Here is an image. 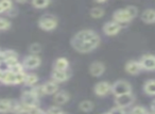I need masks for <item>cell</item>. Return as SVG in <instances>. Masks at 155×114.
<instances>
[{
  "label": "cell",
  "instance_id": "obj_30",
  "mask_svg": "<svg viewBox=\"0 0 155 114\" xmlns=\"http://www.w3.org/2000/svg\"><path fill=\"white\" fill-rule=\"evenodd\" d=\"M0 5L3 9V11H9L12 9V2L9 0H3V1H0Z\"/></svg>",
  "mask_w": 155,
  "mask_h": 114
},
{
  "label": "cell",
  "instance_id": "obj_22",
  "mask_svg": "<svg viewBox=\"0 0 155 114\" xmlns=\"http://www.w3.org/2000/svg\"><path fill=\"white\" fill-rule=\"evenodd\" d=\"M79 108H80L82 111L84 112H89L93 110L94 108V103L91 102V100H83L82 102L80 103V105H79Z\"/></svg>",
  "mask_w": 155,
  "mask_h": 114
},
{
  "label": "cell",
  "instance_id": "obj_9",
  "mask_svg": "<svg viewBox=\"0 0 155 114\" xmlns=\"http://www.w3.org/2000/svg\"><path fill=\"white\" fill-rule=\"evenodd\" d=\"M121 30V25L115 22H108L104 25L103 31L106 35H116Z\"/></svg>",
  "mask_w": 155,
  "mask_h": 114
},
{
  "label": "cell",
  "instance_id": "obj_5",
  "mask_svg": "<svg viewBox=\"0 0 155 114\" xmlns=\"http://www.w3.org/2000/svg\"><path fill=\"white\" fill-rule=\"evenodd\" d=\"M99 35L93 30H82L80 32H78L77 34L73 36V41L78 42H89L95 40L96 37H98Z\"/></svg>",
  "mask_w": 155,
  "mask_h": 114
},
{
  "label": "cell",
  "instance_id": "obj_34",
  "mask_svg": "<svg viewBox=\"0 0 155 114\" xmlns=\"http://www.w3.org/2000/svg\"><path fill=\"white\" fill-rule=\"evenodd\" d=\"M110 114H125V111L123 108H120V107H116V108H113L110 112Z\"/></svg>",
  "mask_w": 155,
  "mask_h": 114
},
{
  "label": "cell",
  "instance_id": "obj_35",
  "mask_svg": "<svg viewBox=\"0 0 155 114\" xmlns=\"http://www.w3.org/2000/svg\"><path fill=\"white\" fill-rule=\"evenodd\" d=\"M63 111L61 108L58 107H51L48 110V114H62Z\"/></svg>",
  "mask_w": 155,
  "mask_h": 114
},
{
  "label": "cell",
  "instance_id": "obj_16",
  "mask_svg": "<svg viewBox=\"0 0 155 114\" xmlns=\"http://www.w3.org/2000/svg\"><path fill=\"white\" fill-rule=\"evenodd\" d=\"M141 19L147 24H153L155 22V11L153 9H148L141 14Z\"/></svg>",
  "mask_w": 155,
  "mask_h": 114
},
{
  "label": "cell",
  "instance_id": "obj_2",
  "mask_svg": "<svg viewBox=\"0 0 155 114\" xmlns=\"http://www.w3.org/2000/svg\"><path fill=\"white\" fill-rule=\"evenodd\" d=\"M100 44V37H96L95 40L93 41H89V42H78V41H73L71 40V45L73 46L77 51L79 52H89L91 50H94L95 48L98 47V45Z\"/></svg>",
  "mask_w": 155,
  "mask_h": 114
},
{
  "label": "cell",
  "instance_id": "obj_17",
  "mask_svg": "<svg viewBox=\"0 0 155 114\" xmlns=\"http://www.w3.org/2000/svg\"><path fill=\"white\" fill-rule=\"evenodd\" d=\"M14 101H11L9 99H0V113H7L9 111H12Z\"/></svg>",
  "mask_w": 155,
  "mask_h": 114
},
{
  "label": "cell",
  "instance_id": "obj_15",
  "mask_svg": "<svg viewBox=\"0 0 155 114\" xmlns=\"http://www.w3.org/2000/svg\"><path fill=\"white\" fill-rule=\"evenodd\" d=\"M125 71L130 75H137L141 71V67H140L139 63L136 62V61H130L125 65Z\"/></svg>",
  "mask_w": 155,
  "mask_h": 114
},
{
  "label": "cell",
  "instance_id": "obj_33",
  "mask_svg": "<svg viewBox=\"0 0 155 114\" xmlns=\"http://www.w3.org/2000/svg\"><path fill=\"white\" fill-rule=\"evenodd\" d=\"M10 71V66L5 61H0V74L7 73Z\"/></svg>",
  "mask_w": 155,
  "mask_h": 114
},
{
  "label": "cell",
  "instance_id": "obj_20",
  "mask_svg": "<svg viewBox=\"0 0 155 114\" xmlns=\"http://www.w3.org/2000/svg\"><path fill=\"white\" fill-rule=\"evenodd\" d=\"M144 92L147 93L148 95H151V96H153V95L155 94V81L154 80H148V81L144 83V88H143Z\"/></svg>",
  "mask_w": 155,
  "mask_h": 114
},
{
  "label": "cell",
  "instance_id": "obj_28",
  "mask_svg": "<svg viewBox=\"0 0 155 114\" xmlns=\"http://www.w3.org/2000/svg\"><path fill=\"white\" fill-rule=\"evenodd\" d=\"M11 27V24L5 18H0V30H7Z\"/></svg>",
  "mask_w": 155,
  "mask_h": 114
},
{
  "label": "cell",
  "instance_id": "obj_18",
  "mask_svg": "<svg viewBox=\"0 0 155 114\" xmlns=\"http://www.w3.org/2000/svg\"><path fill=\"white\" fill-rule=\"evenodd\" d=\"M69 66V62L66 58H58L54 63V69L58 71H67Z\"/></svg>",
  "mask_w": 155,
  "mask_h": 114
},
{
  "label": "cell",
  "instance_id": "obj_11",
  "mask_svg": "<svg viewBox=\"0 0 155 114\" xmlns=\"http://www.w3.org/2000/svg\"><path fill=\"white\" fill-rule=\"evenodd\" d=\"M41 65V58H38L37 56H30L25 58L24 60V65L26 68H36Z\"/></svg>",
  "mask_w": 155,
  "mask_h": 114
},
{
  "label": "cell",
  "instance_id": "obj_36",
  "mask_svg": "<svg viewBox=\"0 0 155 114\" xmlns=\"http://www.w3.org/2000/svg\"><path fill=\"white\" fill-rule=\"evenodd\" d=\"M2 12H5V11H3V9L1 8V5H0V13H2Z\"/></svg>",
  "mask_w": 155,
  "mask_h": 114
},
{
  "label": "cell",
  "instance_id": "obj_8",
  "mask_svg": "<svg viewBox=\"0 0 155 114\" xmlns=\"http://www.w3.org/2000/svg\"><path fill=\"white\" fill-rule=\"evenodd\" d=\"M22 103L26 105L27 107L31 108V107H36L37 105V101H38V97L34 94V93L31 91V92H25L22 94Z\"/></svg>",
  "mask_w": 155,
  "mask_h": 114
},
{
  "label": "cell",
  "instance_id": "obj_24",
  "mask_svg": "<svg viewBox=\"0 0 155 114\" xmlns=\"http://www.w3.org/2000/svg\"><path fill=\"white\" fill-rule=\"evenodd\" d=\"M32 5L37 9H44L50 5V1H48V0H35L32 2Z\"/></svg>",
  "mask_w": 155,
  "mask_h": 114
},
{
  "label": "cell",
  "instance_id": "obj_32",
  "mask_svg": "<svg viewBox=\"0 0 155 114\" xmlns=\"http://www.w3.org/2000/svg\"><path fill=\"white\" fill-rule=\"evenodd\" d=\"M25 78H26V75H25L24 73L15 74V84L24 83V82H25Z\"/></svg>",
  "mask_w": 155,
  "mask_h": 114
},
{
  "label": "cell",
  "instance_id": "obj_14",
  "mask_svg": "<svg viewBox=\"0 0 155 114\" xmlns=\"http://www.w3.org/2000/svg\"><path fill=\"white\" fill-rule=\"evenodd\" d=\"M41 88H43V93L47 95H51V94H55L58 90V85L56 84V82L53 81H49L46 82L45 84L41 85Z\"/></svg>",
  "mask_w": 155,
  "mask_h": 114
},
{
  "label": "cell",
  "instance_id": "obj_6",
  "mask_svg": "<svg viewBox=\"0 0 155 114\" xmlns=\"http://www.w3.org/2000/svg\"><path fill=\"white\" fill-rule=\"evenodd\" d=\"M134 95L132 93H129V94H123L120 95V96H115V101H116L117 105L120 108H123L124 109L125 107L132 105L134 102Z\"/></svg>",
  "mask_w": 155,
  "mask_h": 114
},
{
  "label": "cell",
  "instance_id": "obj_29",
  "mask_svg": "<svg viewBox=\"0 0 155 114\" xmlns=\"http://www.w3.org/2000/svg\"><path fill=\"white\" fill-rule=\"evenodd\" d=\"M29 50H30V52H32V54H39V52L41 51V46L37 43H34L30 46Z\"/></svg>",
  "mask_w": 155,
  "mask_h": 114
},
{
  "label": "cell",
  "instance_id": "obj_4",
  "mask_svg": "<svg viewBox=\"0 0 155 114\" xmlns=\"http://www.w3.org/2000/svg\"><path fill=\"white\" fill-rule=\"evenodd\" d=\"M38 26H39V28L45 31H51L56 28V26H58V20H56V18H54L53 16L46 15V16H43V17L38 20Z\"/></svg>",
  "mask_w": 155,
  "mask_h": 114
},
{
  "label": "cell",
  "instance_id": "obj_39",
  "mask_svg": "<svg viewBox=\"0 0 155 114\" xmlns=\"http://www.w3.org/2000/svg\"><path fill=\"white\" fill-rule=\"evenodd\" d=\"M151 114H153V113H151Z\"/></svg>",
  "mask_w": 155,
  "mask_h": 114
},
{
  "label": "cell",
  "instance_id": "obj_25",
  "mask_svg": "<svg viewBox=\"0 0 155 114\" xmlns=\"http://www.w3.org/2000/svg\"><path fill=\"white\" fill-rule=\"evenodd\" d=\"M2 58L3 60H8V59H17V54L13 50H7V51L2 52Z\"/></svg>",
  "mask_w": 155,
  "mask_h": 114
},
{
  "label": "cell",
  "instance_id": "obj_3",
  "mask_svg": "<svg viewBox=\"0 0 155 114\" xmlns=\"http://www.w3.org/2000/svg\"><path fill=\"white\" fill-rule=\"evenodd\" d=\"M131 91H132L131 84L127 81H124V80H119V81L115 82L112 85V88H110V92H112L115 96L129 94V93H131Z\"/></svg>",
  "mask_w": 155,
  "mask_h": 114
},
{
  "label": "cell",
  "instance_id": "obj_21",
  "mask_svg": "<svg viewBox=\"0 0 155 114\" xmlns=\"http://www.w3.org/2000/svg\"><path fill=\"white\" fill-rule=\"evenodd\" d=\"M104 10L102 9V8L100 7H96V8H93V9L91 10V16L94 18H100L102 17V16L104 15Z\"/></svg>",
  "mask_w": 155,
  "mask_h": 114
},
{
  "label": "cell",
  "instance_id": "obj_37",
  "mask_svg": "<svg viewBox=\"0 0 155 114\" xmlns=\"http://www.w3.org/2000/svg\"><path fill=\"white\" fill-rule=\"evenodd\" d=\"M104 114H110V113H108V112H107V113H104Z\"/></svg>",
  "mask_w": 155,
  "mask_h": 114
},
{
  "label": "cell",
  "instance_id": "obj_31",
  "mask_svg": "<svg viewBox=\"0 0 155 114\" xmlns=\"http://www.w3.org/2000/svg\"><path fill=\"white\" fill-rule=\"evenodd\" d=\"M27 113L28 114H46L44 111H41L39 108L37 107H31L28 109V111H27Z\"/></svg>",
  "mask_w": 155,
  "mask_h": 114
},
{
  "label": "cell",
  "instance_id": "obj_10",
  "mask_svg": "<svg viewBox=\"0 0 155 114\" xmlns=\"http://www.w3.org/2000/svg\"><path fill=\"white\" fill-rule=\"evenodd\" d=\"M110 88H112V85H110L108 82L101 81V82H99V83L96 84L95 93L98 95V96H104V95H107L108 93L110 92Z\"/></svg>",
  "mask_w": 155,
  "mask_h": 114
},
{
  "label": "cell",
  "instance_id": "obj_23",
  "mask_svg": "<svg viewBox=\"0 0 155 114\" xmlns=\"http://www.w3.org/2000/svg\"><path fill=\"white\" fill-rule=\"evenodd\" d=\"M37 81H38V78H37L36 75H33V74H31V75H26L25 83H26L27 85H33V84H35Z\"/></svg>",
  "mask_w": 155,
  "mask_h": 114
},
{
  "label": "cell",
  "instance_id": "obj_26",
  "mask_svg": "<svg viewBox=\"0 0 155 114\" xmlns=\"http://www.w3.org/2000/svg\"><path fill=\"white\" fill-rule=\"evenodd\" d=\"M10 71H12L13 74L24 73V66H22V65L18 62V63H16L15 65H13L12 67H10Z\"/></svg>",
  "mask_w": 155,
  "mask_h": 114
},
{
  "label": "cell",
  "instance_id": "obj_13",
  "mask_svg": "<svg viewBox=\"0 0 155 114\" xmlns=\"http://www.w3.org/2000/svg\"><path fill=\"white\" fill-rule=\"evenodd\" d=\"M51 76H52V79H53L54 81L64 82L68 79L70 75H69V73L67 71H58V69H53Z\"/></svg>",
  "mask_w": 155,
  "mask_h": 114
},
{
  "label": "cell",
  "instance_id": "obj_38",
  "mask_svg": "<svg viewBox=\"0 0 155 114\" xmlns=\"http://www.w3.org/2000/svg\"><path fill=\"white\" fill-rule=\"evenodd\" d=\"M62 114H66V113H64V112H63V113H62Z\"/></svg>",
  "mask_w": 155,
  "mask_h": 114
},
{
  "label": "cell",
  "instance_id": "obj_12",
  "mask_svg": "<svg viewBox=\"0 0 155 114\" xmlns=\"http://www.w3.org/2000/svg\"><path fill=\"white\" fill-rule=\"evenodd\" d=\"M105 71V66L102 64L101 62H94L93 64L89 66V71L93 76L95 77H99Z\"/></svg>",
  "mask_w": 155,
  "mask_h": 114
},
{
  "label": "cell",
  "instance_id": "obj_19",
  "mask_svg": "<svg viewBox=\"0 0 155 114\" xmlns=\"http://www.w3.org/2000/svg\"><path fill=\"white\" fill-rule=\"evenodd\" d=\"M68 99H69V95L65 91H61V92H58L54 96V101L58 105H64V103H66L68 101Z\"/></svg>",
  "mask_w": 155,
  "mask_h": 114
},
{
  "label": "cell",
  "instance_id": "obj_1",
  "mask_svg": "<svg viewBox=\"0 0 155 114\" xmlns=\"http://www.w3.org/2000/svg\"><path fill=\"white\" fill-rule=\"evenodd\" d=\"M137 12L138 11L135 7H127L122 10H117L114 13V15H113L114 22L119 25L129 22H131L134 17H136Z\"/></svg>",
  "mask_w": 155,
  "mask_h": 114
},
{
  "label": "cell",
  "instance_id": "obj_27",
  "mask_svg": "<svg viewBox=\"0 0 155 114\" xmlns=\"http://www.w3.org/2000/svg\"><path fill=\"white\" fill-rule=\"evenodd\" d=\"M129 114H149V113L143 107H135L131 110V112Z\"/></svg>",
  "mask_w": 155,
  "mask_h": 114
},
{
  "label": "cell",
  "instance_id": "obj_7",
  "mask_svg": "<svg viewBox=\"0 0 155 114\" xmlns=\"http://www.w3.org/2000/svg\"><path fill=\"white\" fill-rule=\"evenodd\" d=\"M138 63H139L141 68L147 69V71H153L155 68V58L152 54L143 56Z\"/></svg>",
  "mask_w": 155,
  "mask_h": 114
}]
</instances>
